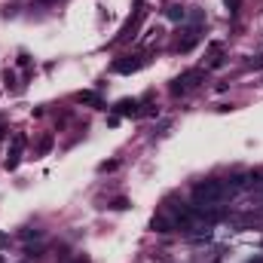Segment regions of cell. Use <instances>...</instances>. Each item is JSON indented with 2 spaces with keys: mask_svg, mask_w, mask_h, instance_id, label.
<instances>
[{
  "mask_svg": "<svg viewBox=\"0 0 263 263\" xmlns=\"http://www.w3.org/2000/svg\"><path fill=\"white\" fill-rule=\"evenodd\" d=\"M230 187L217 181V178H208V181H199L193 187V205H220L223 199H227Z\"/></svg>",
  "mask_w": 263,
  "mask_h": 263,
  "instance_id": "1",
  "label": "cell"
},
{
  "mask_svg": "<svg viewBox=\"0 0 263 263\" xmlns=\"http://www.w3.org/2000/svg\"><path fill=\"white\" fill-rule=\"evenodd\" d=\"M199 80H202V70H187L184 77H178V80H174L171 92H174V95H184V92H190V89H193Z\"/></svg>",
  "mask_w": 263,
  "mask_h": 263,
  "instance_id": "2",
  "label": "cell"
},
{
  "mask_svg": "<svg viewBox=\"0 0 263 263\" xmlns=\"http://www.w3.org/2000/svg\"><path fill=\"white\" fill-rule=\"evenodd\" d=\"M22 147H25V135H16L13 138V147H10V153H7V168H16L19 159H22Z\"/></svg>",
  "mask_w": 263,
  "mask_h": 263,
  "instance_id": "3",
  "label": "cell"
},
{
  "mask_svg": "<svg viewBox=\"0 0 263 263\" xmlns=\"http://www.w3.org/2000/svg\"><path fill=\"white\" fill-rule=\"evenodd\" d=\"M117 114L120 117H138V101H120L117 104Z\"/></svg>",
  "mask_w": 263,
  "mask_h": 263,
  "instance_id": "4",
  "label": "cell"
},
{
  "mask_svg": "<svg viewBox=\"0 0 263 263\" xmlns=\"http://www.w3.org/2000/svg\"><path fill=\"white\" fill-rule=\"evenodd\" d=\"M138 67H141V61H138V58H132V61H117V64H114V70H117V73H132V70H138Z\"/></svg>",
  "mask_w": 263,
  "mask_h": 263,
  "instance_id": "5",
  "label": "cell"
},
{
  "mask_svg": "<svg viewBox=\"0 0 263 263\" xmlns=\"http://www.w3.org/2000/svg\"><path fill=\"white\" fill-rule=\"evenodd\" d=\"M174 227V223L168 220V217H153V230H159V233H168Z\"/></svg>",
  "mask_w": 263,
  "mask_h": 263,
  "instance_id": "6",
  "label": "cell"
},
{
  "mask_svg": "<svg viewBox=\"0 0 263 263\" xmlns=\"http://www.w3.org/2000/svg\"><path fill=\"white\" fill-rule=\"evenodd\" d=\"M80 101H89V104H98V95H92V92H83V95H80Z\"/></svg>",
  "mask_w": 263,
  "mask_h": 263,
  "instance_id": "7",
  "label": "cell"
},
{
  "mask_svg": "<svg viewBox=\"0 0 263 263\" xmlns=\"http://www.w3.org/2000/svg\"><path fill=\"white\" fill-rule=\"evenodd\" d=\"M168 19H174V22L184 19V10H168Z\"/></svg>",
  "mask_w": 263,
  "mask_h": 263,
  "instance_id": "8",
  "label": "cell"
},
{
  "mask_svg": "<svg viewBox=\"0 0 263 263\" xmlns=\"http://www.w3.org/2000/svg\"><path fill=\"white\" fill-rule=\"evenodd\" d=\"M0 263H7V260H4V257H0Z\"/></svg>",
  "mask_w": 263,
  "mask_h": 263,
  "instance_id": "9",
  "label": "cell"
}]
</instances>
